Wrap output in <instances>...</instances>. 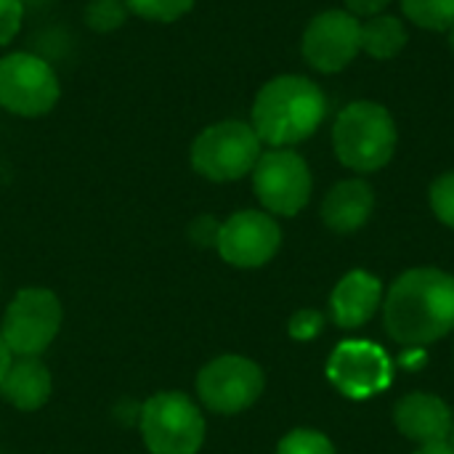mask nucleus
<instances>
[{
	"label": "nucleus",
	"mask_w": 454,
	"mask_h": 454,
	"mask_svg": "<svg viewBox=\"0 0 454 454\" xmlns=\"http://www.w3.org/2000/svg\"><path fill=\"white\" fill-rule=\"evenodd\" d=\"M386 330L407 346L420 348L454 330V277L442 269L404 271L386 298Z\"/></svg>",
	"instance_id": "f257e3e1"
},
{
	"label": "nucleus",
	"mask_w": 454,
	"mask_h": 454,
	"mask_svg": "<svg viewBox=\"0 0 454 454\" xmlns=\"http://www.w3.org/2000/svg\"><path fill=\"white\" fill-rule=\"evenodd\" d=\"M327 114L325 93L317 82L301 74L269 80L253 104V130L261 144L287 149L317 133Z\"/></svg>",
	"instance_id": "f03ea898"
},
{
	"label": "nucleus",
	"mask_w": 454,
	"mask_h": 454,
	"mask_svg": "<svg viewBox=\"0 0 454 454\" xmlns=\"http://www.w3.org/2000/svg\"><path fill=\"white\" fill-rule=\"evenodd\" d=\"M396 122L383 104L354 101L333 128L338 160L356 173H375L386 168L396 152Z\"/></svg>",
	"instance_id": "7ed1b4c3"
},
{
	"label": "nucleus",
	"mask_w": 454,
	"mask_h": 454,
	"mask_svg": "<svg viewBox=\"0 0 454 454\" xmlns=\"http://www.w3.org/2000/svg\"><path fill=\"white\" fill-rule=\"evenodd\" d=\"M138 431L152 454H197L205 442V418L186 394L162 391L141 407Z\"/></svg>",
	"instance_id": "20e7f679"
},
{
	"label": "nucleus",
	"mask_w": 454,
	"mask_h": 454,
	"mask_svg": "<svg viewBox=\"0 0 454 454\" xmlns=\"http://www.w3.org/2000/svg\"><path fill=\"white\" fill-rule=\"evenodd\" d=\"M261 160V138L253 125L223 120L205 128L192 144V165L207 181H237L253 173Z\"/></svg>",
	"instance_id": "39448f33"
},
{
	"label": "nucleus",
	"mask_w": 454,
	"mask_h": 454,
	"mask_svg": "<svg viewBox=\"0 0 454 454\" xmlns=\"http://www.w3.org/2000/svg\"><path fill=\"white\" fill-rule=\"evenodd\" d=\"M61 303L56 293L45 287H27L16 293L8 303L0 338L5 340L13 359L19 356H40L61 330Z\"/></svg>",
	"instance_id": "423d86ee"
},
{
	"label": "nucleus",
	"mask_w": 454,
	"mask_h": 454,
	"mask_svg": "<svg viewBox=\"0 0 454 454\" xmlns=\"http://www.w3.org/2000/svg\"><path fill=\"white\" fill-rule=\"evenodd\" d=\"M266 388L263 370L245 356H218L197 375V394L215 415H239L250 410Z\"/></svg>",
	"instance_id": "0eeeda50"
},
{
	"label": "nucleus",
	"mask_w": 454,
	"mask_h": 454,
	"mask_svg": "<svg viewBox=\"0 0 454 454\" xmlns=\"http://www.w3.org/2000/svg\"><path fill=\"white\" fill-rule=\"evenodd\" d=\"M61 85L48 61L32 53L0 59V106L19 117H40L59 101Z\"/></svg>",
	"instance_id": "6e6552de"
},
{
	"label": "nucleus",
	"mask_w": 454,
	"mask_h": 454,
	"mask_svg": "<svg viewBox=\"0 0 454 454\" xmlns=\"http://www.w3.org/2000/svg\"><path fill=\"white\" fill-rule=\"evenodd\" d=\"M253 189L274 215H298L311 200V170L293 149H271L253 168Z\"/></svg>",
	"instance_id": "1a4fd4ad"
},
{
	"label": "nucleus",
	"mask_w": 454,
	"mask_h": 454,
	"mask_svg": "<svg viewBox=\"0 0 454 454\" xmlns=\"http://www.w3.org/2000/svg\"><path fill=\"white\" fill-rule=\"evenodd\" d=\"M330 383L348 399H370L394 383V362L367 340L340 343L327 362Z\"/></svg>",
	"instance_id": "9d476101"
},
{
	"label": "nucleus",
	"mask_w": 454,
	"mask_h": 454,
	"mask_svg": "<svg viewBox=\"0 0 454 454\" xmlns=\"http://www.w3.org/2000/svg\"><path fill=\"white\" fill-rule=\"evenodd\" d=\"M362 51V24L343 8L322 11L303 32L306 61L325 74L346 69Z\"/></svg>",
	"instance_id": "9b49d317"
},
{
	"label": "nucleus",
	"mask_w": 454,
	"mask_h": 454,
	"mask_svg": "<svg viewBox=\"0 0 454 454\" xmlns=\"http://www.w3.org/2000/svg\"><path fill=\"white\" fill-rule=\"evenodd\" d=\"M282 245L279 223L261 210H239L221 223L215 250L237 269L266 266Z\"/></svg>",
	"instance_id": "f8f14e48"
},
{
	"label": "nucleus",
	"mask_w": 454,
	"mask_h": 454,
	"mask_svg": "<svg viewBox=\"0 0 454 454\" xmlns=\"http://www.w3.org/2000/svg\"><path fill=\"white\" fill-rule=\"evenodd\" d=\"M394 423L399 434L418 444L450 442L452 436V410L434 394H407L394 410Z\"/></svg>",
	"instance_id": "ddd939ff"
},
{
	"label": "nucleus",
	"mask_w": 454,
	"mask_h": 454,
	"mask_svg": "<svg viewBox=\"0 0 454 454\" xmlns=\"http://www.w3.org/2000/svg\"><path fill=\"white\" fill-rule=\"evenodd\" d=\"M383 298V285L364 269L348 271L330 295V314L340 330H356L372 319Z\"/></svg>",
	"instance_id": "4468645a"
},
{
	"label": "nucleus",
	"mask_w": 454,
	"mask_h": 454,
	"mask_svg": "<svg viewBox=\"0 0 454 454\" xmlns=\"http://www.w3.org/2000/svg\"><path fill=\"white\" fill-rule=\"evenodd\" d=\"M375 210V192L362 178L340 181L330 189L322 202V221L338 234H351L362 229Z\"/></svg>",
	"instance_id": "2eb2a0df"
},
{
	"label": "nucleus",
	"mask_w": 454,
	"mask_h": 454,
	"mask_svg": "<svg viewBox=\"0 0 454 454\" xmlns=\"http://www.w3.org/2000/svg\"><path fill=\"white\" fill-rule=\"evenodd\" d=\"M53 391L48 367L37 356H19L11 362L5 378L0 380V394L21 412L40 410Z\"/></svg>",
	"instance_id": "dca6fc26"
},
{
	"label": "nucleus",
	"mask_w": 454,
	"mask_h": 454,
	"mask_svg": "<svg viewBox=\"0 0 454 454\" xmlns=\"http://www.w3.org/2000/svg\"><path fill=\"white\" fill-rule=\"evenodd\" d=\"M407 40H410L407 27L396 16L378 13V16H370L362 24V51L370 53L378 61L396 59L404 51Z\"/></svg>",
	"instance_id": "f3484780"
},
{
	"label": "nucleus",
	"mask_w": 454,
	"mask_h": 454,
	"mask_svg": "<svg viewBox=\"0 0 454 454\" xmlns=\"http://www.w3.org/2000/svg\"><path fill=\"white\" fill-rule=\"evenodd\" d=\"M404 16L431 32H450L454 27V0H402Z\"/></svg>",
	"instance_id": "a211bd4d"
},
{
	"label": "nucleus",
	"mask_w": 454,
	"mask_h": 454,
	"mask_svg": "<svg viewBox=\"0 0 454 454\" xmlns=\"http://www.w3.org/2000/svg\"><path fill=\"white\" fill-rule=\"evenodd\" d=\"M277 454H335V447L333 442L319 434V431H311V428H295L290 431L279 447H277Z\"/></svg>",
	"instance_id": "6ab92c4d"
},
{
	"label": "nucleus",
	"mask_w": 454,
	"mask_h": 454,
	"mask_svg": "<svg viewBox=\"0 0 454 454\" xmlns=\"http://www.w3.org/2000/svg\"><path fill=\"white\" fill-rule=\"evenodd\" d=\"M128 11L152 21H176L192 11L194 0H125Z\"/></svg>",
	"instance_id": "aec40b11"
},
{
	"label": "nucleus",
	"mask_w": 454,
	"mask_h": 454,
	"mask_svg": "<svg viewBox=\"0 0 454 454\" xmlns=\"http://www.w3.org/2000/svg\"><path fill=\"white\" fill-rule=\"evenodd\" d=\"M128 16V5L125 0H90L85 8V21L96 29V32H109L114 27H120Z\"/></svg>",
	"instance_id": "412c9836"
},
{
	"label": "nucleus",
	"mask_w": 454,
	"mask_h": 454,
	"mask_svg": "<svg viewBox=\"0 0 454 454\" xmlns=\"http://www.w3.org/2000/svg\"><path fill=\"white\" fill-rule=\"evenodd\" d=\"M431 210L444 226L454 229V173H444L431 184Z\"/></svg>",
	"instance_id": "4be33fe9"
},
{
	"label": "nucleus",
	"mask_w": 454,
	"mask_h": 454,
	"mask_svg": "<svg viewBox=\"0 0 454 454\" xmlns=\"http://www.w3.org/2000/svg\"><path fill=\"white\" fill-rule=\"evenodd\" d=\"M325 327V317L314 309H301L293 314L287 330H290V338L295 340H314Z\"/></svg>",
	"instance_id": "5701e85b"
},
{
	"label": "nucleus",
	"mask_w": 454,
	"mask_h": 454,
	"mask_svg": "<svg viewBox=\"0 0 454 454\" xmlns=\"http://www.w3.org/2000/svg\"><path fill=\"white\" fill-rule=\"evenodd\" d=\"M24 5L21 0H0V45L11 43L21 29Z\"/></svg>",
	"instance_id": "b1692460"
},
{
	"label": "nucleus",
	"mask_w": 454,
	"mask_h": 454,
	"mask_svg": "<svg viewBox=\"0 0 454 454\" xmlns=\"http://www.w3.org/2000/svg\"><path fill=\"white\" fill-rule=\"evenodd\" d=\"M218 231H221V223L213 215H200L189 226V237L200 247H215L218 245Z\"/></svg>",
	"instance_id": "393cba45"
},
{
	"label": "nucleus",
	"mask_w": 454,
	"mask_h": 454,
	"mask_svg": "<svg viewBox=\"0 0 454 454\" xmlns=\"http://www.w3.org/2000/svg\"><path fill=\"white\" fill-rule=\"evenodd\" d=\"M346 5H348V13L370 19V16L383 13L391 5V0H346Z\"/></svg>",
	"instance_id": "a878e982"
},
{
	"label": "nucleus",
	"mask_w": 454,
	"mask_h": 454,
	"mask_svg": "<svg viewBox=\"0 0 454 454\" xmlns=\"http://www.w3.org/2000/svg\"><path fill=\"white\" fill-rule=\"evenodd\" d=\"M415 454H454L452 442H434V444H420Z\"/></svg>",
	"instance_id": "bb28decb"
},
{
	"label": "nucleus",
	"mask_w": 454,
	"mask_h": 454,
	"mask_svg": "<svg viewBox=\"0 0 454 454\" xmlns=\"http://www.w3.org/2000/svg\"><path fill=\"white\" fill-rule=\"evenodd\" d=\"M11 362H13V354L8 351L5 340L0 338V380L5 378V372H8V367H11Z\"/></svg>",
	"instance_id": "cd10ccee"
},
{
	"label": "nucleus",
	"mask_w": 454,
	"mask_h": 454,
	"mask_svg": "<svg viewBox=\"0 0 454 454\" xmlns=\"http://www.w3.org/2000/svg\"><path fill=\"white\" fill-rule=\"evenodd\" d=\"M447 40H450V48H452V53H454V27L447 32Z\"/></svg>",
	"instance_id": "c85d7f7f"
},
{
	"label": "nucleus",
	"mask_w": 454,
	"mask_h": 454,
	"mask_svg": "<svg viewBox=\"0 0 454 454\" xmlns=\"http://www.w3.org/2000/svg\"><path fill=\"white\" fill-rule=\"evenodd\" d=\"M450 442H452V444H454V426H452V436H450Z\"/></svg>",
	"instance_id": "c756f323"
}]
</instances>
